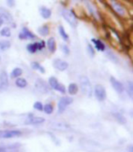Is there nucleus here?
<instances>
[{
    "mask_svg": "<svg viewBox=\"0 0 133 152\" xmlns=\"http://www.w3.org/2000/svg\"><path fill=\"white\" fill-rule=\"evenodd\" d=\"M80 88L83 92L84 94H86L87 97H91L93 94V89H92V85L87 76L82 75L80 77Z\"/></svg>",
    "mask_w": 133,
    "mask_h": 152,
    "instance_id": "nucleus-1",
    "label": "nucleus"
},
{
    "mask_svg": "<svg viewBox=\"0 0 133 152\" xmlns=\"http://www.w3.org/2000/svg\"><path fill=\"white\" fill-rule=\"evenodd\" d=\"M62 15H63V18H65V20L72 28H76L77 26V18L73 11H71L69 9H64L62 11Z\"/></svg>",
    "mask_w": 133,
    "mask_h": 152,
    "instance_id": "nucleus-2",
    "label": "nucleus"
},
{
    "mask_svg": "<svg viewBox=\"0 0 133 152\" xmlns=\"http://www.w3.org/2000/svg\"><path fill=\"white\" fill-rule=\"evenodd\" d=\"M48 84L53 90H56V91H58V92H59L61 94H66V89L65 86L62 83H60L58 81V79L56 77H54V76L49 77Z\"/></svg>",
    "mask_w": 133,
    "mask_h": 152,
    "instance_id": "nucleus-3",
    "label": "nucleus"
},
{
    "mask_svg": "<svg viewBox=\"0 0 133 152\" xmlns=\"http://www.w3.org/2000/svg\"><path fill=\"white\" fill-rule=\"evenodd\" d=\"M94 94L96 96L97 100H98L99 102H103L106 100L107 98V93H106V89L103 85L101 84H97L95 86V88L93 90Z\"/></svg>",
    "mask_w": 133,
    "mask_h": 152,
    "instance_id": "nucleus-4",
    "label": "nucleus"
},
{
    "mask_svg": "<svg viewBox=\"0 0 133 152\" xmlns=\"http://www.w3.org/2000/svg\"><path fill=\"white\" fill-rule=\"evenodd\" d=\"M22 135V132L17 129H7L0 130V138H14Z\"/></svg>",
    "mask_w": 133,
    "mask_h": 152,
    "instance_id": "nucleus-5",
    "label": "nucleus"
},
{
    "mask_svg": "<svg viewBox=\"0 0 133 152\" xmlns=\"http://www.w3.org/2000/svg\"><path fill=\"white\" fill-rule=\"evenodd\" d=\"M109 3H110V6L112 7L113 10L118 15H119L120 17H125L126 16L127 10H126L125 7L122 4L119 3V1H117V0H110Z\"/></svg>",
    "mask_w": 133,
    "mask_h": 152,
    "instance_id": "nucleus-6",
    "label": "nucleus"
},
{
    "mask_svg": "<svg viewBox=\"0 0 133 152\" xmlns=\"http://www.w3.org/2000/svg\"><path fill=\"white\" fill-rule=\"evenodd\" d=\"M45 47H46V43L44 41H37V42H33V43L27 44V50L31 54H34L38 51L42 50Z\"/></svg>",
    "mask_w": 133,
    "mask_h": 152,
    "instance_id": "nucleus-7",
    "label": "nucleus"
},
{
    "mask_svg": "<svg viewBox=\"0 0 133 152\" xmlns=\"http://www.w3.org/2000/svg\"><path fill=\"white\" fill-rule=\"evenodd\" d=\"M9 85L8 74L6 70L0 71V93L5 92L7 90Z\"/></svg>",
    "mask_w": 133,
    "mask_h": 152,
    "instance_id": "nucleus-8",
    "label": "nucleus"
},
{
    "mask_svg": "<svg viewBox=\"0 0 133 152\" xmlns=\"http://www.w3.org/2000/svg\"><path fill=\"white\" fill-rule=\"evenodd\" d=\"M72 103H73L72 97H68V96L61 97V98L59 99V103H58L59 113H63L66 109V107H68L69 105H70Z\"/></svg>",
    "mask_w": 133,
    "mask_h": 152,
    "instance_id": "nucleus-9",
    "label": "nucleus"
},
{
    "mask_svg": "<svg viewBox=\"0 0 133 152\" xmlns=\"http://www.w3.org/2000/svg\"><path fill=\"white\" fill-rule=\"evenodd\" d=\"M18 38L21 40H23V39H35L36 35L33 33V32H31L27 28L24 27V28H22L20 33L18 35Z\"/></svg>",
    "mask_w": 133,
    "mask_h": 152,
    "instance_id": "nucleus-10",
    "label": "nucleus"
},
{
    "mask_svg": "<svg viewBox=\"0 0 133 152\" xmlns=\"http://www.w3.org/2000/svg\"><path fill=\"white\" fill-rule=\"evenodd\" d=\"M109 81H110V83H111L113 89L118 93V94H122L124 92V85L122 84V83H120L119 80H117L115 77L111 76V77L109 78Z\"/></svg>",
    "mask_w": 133,
    "mask_h": 152,
    "instance_id": "nucleus-11",
    "label": "nucleus"
},
{
    "mask_svg": "<svg viewBox=\"0 0 133 152\" xmlns=\"http://www.w3.org/2000/svg\"><path fill=\"white\" fill-rule=\"evenodd\" d=\"M53 66L59 72H64L69 68V63L61 59H55L53 61Z\"/></svg>",
    "mask_w": 133,
    "mask_h": 152,
    "instance_id": "nucleus-12",
    "label": "nucleus"
},
{
    "mask_svg": "<svg viewBox=\"0 0 133 152\" xmlns=\"http://www.w3.org/2000/svg\"><path fill=\"white\" fill-rule=\"evenodd\" d=\"M35 86H36V88H37V90L38 91V92H40V93H42V94H47V93H48V86L47 85V83L44 82L42 79H38L37 81H36V84H35Z\"/></svg>",
    "mask_w": 133,
    "mask_h": 152,
    "instance_id": "nucleus-13",
    "label": "nucleus"
},
{
    "mask_svg": "<svg viewBox=\"0 0 133 152\" xmlns=\"http://www.w3.org/2000/svg\"><path fill=\"white\" fill-rule=\"evenodd\" d=\"M0 17L3 18L4 21H6V22H7V23H10L13 21L12 15H11V13L9 11H7L6 8L0 7Z\"/></svg>",
    "mask_w": 133,
    "mask_h": 152,
    "instance_id": "nucleus-14",
    "label": "nucleus"
},
{
    "mask_svg": "<svg viewBox=\"0 0 133 152\" xmlns=\"http://www.w3.org/2000/svg\"><path fill=\"white\" fill-rule=\"evenodd\" d=\"M45 122V119L43 117H38V116H29L28 118H27L26 120V124L27 125H39V124H42Z\"/></svg>",
    "mask_w": 133,
    "mask_h": 152,
    "instance_id": "nucleus-15",
    "label": "nucleus"
},
{
    "mask_svg": "<svg viewBox=\"0 0 133 152\" xmlns=\"http://www.w3.org/2000/svg\"><path fill=\"white\" fill-rule=\"evenodd\" d=\"M39 13L41 15V17L43 18H45V19H48L51 17L52 15V12H51V10L46 7H39Z\"/></svg>",
    "mask_w": 133,
    "mask_h": 152,
    "instance_id": "nucleus-16",
    "label": "nucleus"
},
{
    "mask_svg": "<svg viewBox=\"0 0 133 152\" xmlns=\"http://www.w3.org/2000/svg\"><path fill=\"white\" fill-rule=\"evenodd\" d=\"M47 47H48V50H49V52L53 53L56 51V49H57V42L55 40L54 38H49L47 41Z\"/></svg>",
    "mask_w": 133,
    "mask_h": 152,
    "instance_id": "nucleus-17",
    "label": "nucleus"
},
{
    "mask_svg": "<svg viewBox=\"0 0 133 152\" xmlns=\"http://www.w3.org/2000/svg\"><path fill=\"white\" fill-rule=\"evenodd\" d=\"M91 41L93 42V44H94L95 48L97 49V50H99V51H105L106 50V46H105V44L101 40L96 39H92Z\"/></svg>",
    "mask_w": 133,
    "mask_h": 152,
    "instance_id": "nucleus-18",
    "label": "nucleus"
},
{
    "mask_svg": "<svg viewBox=\"0 0 133 152\" xmlns=\"http://www.w3.org/2000/svg\"><path fill=\"white\" fill-rule=\"evenodd\" d=\"M15 84L16 86H17L18 88H26L27 86V81L25 79V78H22V77H18L16 79V82H15Z\"/></svg>",
    "mask_w": 133,
    "mask_h": 152,
    "instance_id": "nucleus-19",
    "label": "nucleus"
},
{
    "mask_svg": "<svg viewBox=\"0 0 133 152\" xmlns=\"http://www.w3.org/2000/svg\"><path fill=\"white\" fill-rule=\"evenodd\" d=\"M38 34L41 35L42 37H47V36H48L49 32H50L49 27L48 25H43V26L39 27L38 29Z\"/></svg>",
    "mask_w": 133,
    "mask_h": 152,
    "instance_id": "nucleus-20",
    "label": "nucleus"
},
{
    "mask_svg": "<svg viewBox=\"0 0 133 152\" xmlns=\"http://www.w3.org/2000/svg\"><path fill=\"white\" fill-rule=\"evenodd\" d=\"M22 73H23V71H22L21 68L19 67H16L12 70V72H10V78L12 79H17L18 77H20V76L22 75Z\"/></svg>",
    "mask_w": 133,
    "mask_h": 152,
    "instance_id": "nucleus-21",
    "label": "nucleus"
},
{
    "mask_svg": "<svg viewBox=\"0 0 133 152\" xmlns=\"http://www.w3.org/2000/svg\"><path fill=\"white\" fill-rule=\"evenodd\" d=\"M68 92L70 95H76L79 93V86H77V83H69L68 87Z\"/></svg>",
    "mask_w": 133,
    "mask_h": 152,
    "instance_id": "nucleus-22",
    "label": "nucleus"
},
{
    "mask_svg": "<svg viewBox=\"0 0 133 152\" xmlns=\"http://www.w3.org/2000/svg\"><path fill=\"white\" fill-rule=\"evenodd\" d=\"M30 66L32 67L33 70H35V71H38L39 72L41 73H44L46 71H45V68H44L42 65L40 63H38V61H33L30 63Z\"/></svg>",
    "mask_w": 133,
    "mask_h": 152,
    "instance_id": "nucleus-23",
    "label": "nucleus"
},
{
    "mask_svg": "<svg viewBox=\"0 0 133 152\" xmlns=\"http://www.w3.org/2000/svg\"><path fill=\"white\" fill-rule=\"evenodd\" d=\"M11 47V43L9 40L2 39L0 40V51H6Z\"/></svg>",
    "mask_w": 133,
    "mask_h": 152,
    "instance_id": "nucleus-24",
    "label": "nucleus"
},
{
    "mask_svg": "<svg viewBox=\"0 0 133 152\" xmlns=\"http://www.w3.org/2000/svg\"><path fill=\"white\" fill-rule=\"evenodd\" d=\"M59 33L60 37H61L65 41H68V40L69 39V34L66 32V30H65V28H64V27H63L62 25L59 26Z\"/></svg>",
    "mask_w": 133,
    "mask_h": 152,
    "instance_id": "nucleus-25",
    "label": "nucleus"
},
{
    "mask_svg": "<svg viewBox=\"0 0 133 152\" xmlns=\"http://www.w3.org/2000/svg\"><path fill=\"white\" fill-rule=\"evenodd\" d=\"M43 111L45 112L47 115H51L54 111V106L50 103L46 104L45 105H43Z\"/></svg>",
    "mask_w": 133,
    "mask_h": 152,
    "instance_id": "nucleus-26",
    "label": "nucleus"
},
{
    "mask_svg": "<svg viewBox=\"0 0 133 152\" xmlns=\"http://www.w3.org/2000/svg\"><path fill=\"white\" fill-rule=\"evenodd\" d=\"M113 115L117 119V121L119 123H120V124H126V122H127L126 121V118L122 115H121V114H119V113H114Z\"/></svg>",
    "mask_w": 133,
    "mask_h": 152,
    "instance_id": "nucleus-27",
    "label": "nucleus"
},
{
    "mask_svg": "<svg viewBox=\"0 0 133 152\" xmlns=\"http://www.w3.org/2000/svg\"><path fill=\"white\" fill-rule=\"evenodd\" d=\"M0 35L2 37H6V38H8L11 36V30L8 27H5L3 28L1 30H0Z\"/></svg>",
    "mask_w": 133,
    "mask_h": 152,
    "instance_id": "nucleus-28",
    "label": "nucleus"
},
{
    "mask_svg": "<svg viewBox=\"0 0 133 152\" xmlns=\"http://www.w3.org/2000/svg\"><path fill=\"white\" fill-rule=\"evenodd\" d=\"M107 56L108 57V59L111 61H113L114 63H119V59H118V57L115 55V54L112 52V51H109V50H108L107 51Z\"/></svg>",
    "mask_w": 133,
    "mask_h": 152,
    "instance_id": "nucleus-29",
    "label": "nucleus"
},
{
    "mask_svg": "<svg viewBox=\"0 0 133 152\" xmlns=\"http://www.w3.org/2000/svg\"><path fill=\"white\" fill-rule=\"evenodd\" d=\"M86 5H87V7L88 8V11L90 12V14H92L95 17V18H98V14H97V11H96V9L94 8V7L90 3H88L87 1H86Z\"/></svg>",
    "mask_w": 133,
    "mask_h": 152,
    "instance_id": "nucleus-30",
    "label": "nucleus"
},
{
    "mask_svg": "<svg viewBox=\"0 0 133 152\" xmlns=\"http://www.w3.org/2000/svg\"><path fill=\"white\" fill-rule=\"evenodd\" d=\"M87 53H88V55H90V57H94L95 56V50H94V48H93V46L92 45H90V44H88L87 45Z\"/></svg>",
    "mask_w": 133,
    "mask_h": 152,
    "instance_id": "nucleus-31",
    "label": "nucleus"
},
{
    "mask_svg": "<svg viewBox=\"0 0 133 152\" xmlns=\"http://www.w3.org/2000/svg\"><path fill=\"white\" fill-rule=\"evenodd\" d=\"M128 94H129L130 98H132V96H133V84L131 82L128 83Z\"/></svg>",
    "mask_w": 133,
    "mask_h": 152,
    "instance_id": "nucleus-32",
    "label": "nucleus"
},
{
    "mask_svg": "<svg viewBox=\"0 0 133 152\" xmlns=\"http://www.w3.org/2000/svg\"><path fill=\"white\" fill-rule=\"evenodd\" d=\"M34 109L38 111H43V104L41 102H36L34 104Z\"/></svg>",
    "mask_w": 133,
    "mask_h": 152,
    "instance_id": "nucleus-33",
    "label": "nucleus"
},
{
    "mask_svg": "<svg viewBox=\"0 0 133 152\" xmlns=\"http://www.w3.org/2000/svg\"><path fill=\"white\" fill-rule=\"evenodd\" d=\"M0 152H15V148H6V147L0 146Z\"/></svg>",
    "mask_w": 133,
    "mask_h": 152,
    "instance_id": "nucleus-34",
    "label": "nucleus"
},
{
    "mask_svg": "<svg viewBox=\"0 0 133 152\" xmlns=\"http://www.w3.org/2000/svg\"><path fill=\"white\" fill-rule=\"evenodd\" d=\"M61 50H62V51L66 54V55H69V52H70L69 48L68 46H66V45H65V44L61 45Z\"/></svg>",
    "mask_w": 133,
    "mask_h": 152,
    "instance_id": "nucleus-35",
    "label": "nucleus"
},
{
    "mask_svg": "<svg viewBox=\"0 0 133 152\" xmlns=\"http://www.w3.org/2000/svg\"><path fill=\"white\" fill-rule=\"evenodd\" d=\"M7 4L9 7H13L16 5V1L15 0H7Z\"/></svg>",
    "mask_w": 133,
    "mask_h": 152,
    "instance_id": "nucleus-36",
    "label": "nucleus"
},
{
    "mask_svg": "<svg viewBox=\"0 0 133 152\" xmlns=\"http://www.w3.org/2000/svg\"><path fill=\"white\" fill-rule=\"evenodd\" d=\"M4 22H5V21L3 20V18H2L1 17H0V27H1V26L4 24Z\"/></svg>",
    "mask_w": 133,
    "mask_h": 152,
    "instance_id": "nucleus-37",
    "label": "nucleus"
},
{
    "mask_svg": "<svg viewBox=\"0 0 133 152\" xmlns=\"http://www.w3.org/2000/svg\"><path fill=\"white\" fill-rule=\"evenodd\" d=\"M0 61H1V57H0Z\"/></svg>",
    "mask_w": 133,
    "mask_h": 152,
    "instance_id": "nucleus-38",
    "label": "nucleus"
},
{
    "mask_svg": "<svg viewBox=\"0 0 133 152\" xmlns=\"http://www.w3.org/2000/svg\"><path fill=\"white\" fill-rule=\"evenodd\" d=\"M100 1H101V2H102V1H103V0H100Z\"/></svg>",
    "mask_w": 133,
    "mask_h": 152,
    "instance_id": "nucleus-39",
    "label": "nucleus"
}]
</instances>
